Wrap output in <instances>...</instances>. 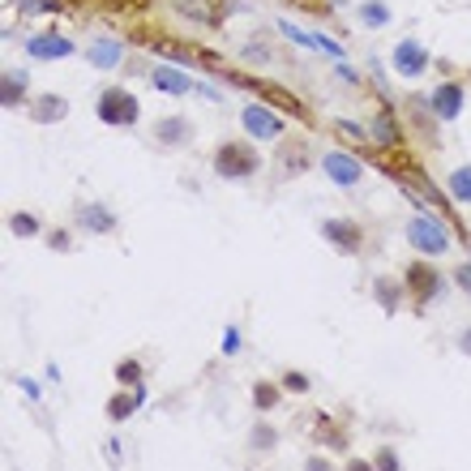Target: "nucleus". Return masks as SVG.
Returning <instances> with one entry per match:
<instances>
[{
  "mask_svg": "<svg viewBox=\"0 0 471 471\" xmlns=\"http://www.w3.org/2000/svg\"><path fill=\"white\" fill-rule=\"evenodd\" d=\"M215 78H227L232 86H244V90H253V95L261 98L266 107H275L278 116H292V120H300V124H309V120H313V112H309V103H304L300 95H292L287 86H278V81L253 78V73H240V69H227V64L218 69Z\"/></svg>",
  "mask_w": 471,
  "mask_h": 471,
  "instance_id": "f257e3e1",
  "label": "nucleus"
},
{
  "mask_svg": "<svg viewBox=\"0 0 471 471\" xmlns=\"http://www.w3.org/2000/svg\"><path fill=\"white\" fill-rule=\"evenodd\" d=\"M407 244L415 249V257H429V261H437V257H446L454 249L450 223L437 215V210H415V215L407 218Z\"/></svg>",
  "mask_w": 471,
  "mask_h": 471,
  "instance_id": "f03ea898",
  "label": "nucleus"
},
{
  "mask_svg": "<svg viewBox=\"0 0 471 471\" xmlns=\"http://www.w3.org/2000/svg\"><path fill=\"white\" fill-rule=\"evenodd\" d=\"M210 167L218 180H253L261 172V155H257L253 138H227L215 146Z\"/></svg>",
  "mask_w": 471,
  "mask_h": 471,
  "instance_id": "7ed1b4c3",
  "label": "nucleus"
},
{
  "mask_svg": "<svg viewBox=\"0 0 471 471\" xmlns=\"http://www.w3.org/2000/svg\"><path fill=\"white\" fill-rule=\"evenodd\" d=\"M133 43H141V47H150V52H158V56L167 60H180V64H197V69H206V73H218L223 69V60L215 56V52H206V47H197V43H184V39H172V35H146V30H133L129 35Z\"/></svg>",
  "mask_w": 471,
  "mask_h": 471,
  "instance_id": "20e7f679",
  "label": "nucleus"
},
{
  "mask_svg": "<svg viewBox=\"0 0 471 471\" xmlns=\"http://www.w3.org/2000/svg\"><path fill=\"white\" fill-rule=\"evenodd\" d=\"M403 287H407V300L424 313L432 300L446 292V275H441V266L429 261V257H412V261L403 266Z\"/></svg>",
  "mask_w": 471,
  "mask_h": 471,
  "instance_id": "39448f33",
  "label": "nucleus"
},
{
  "mask_svg": "<svg viewBox=\"0 0 471 471\" xmlns=\"http://www.w3.org/2000/svg\"><path fill=\"white\" fill-rule=\"evenodd\" d=\"M95 116L107 124V129H133L141 120V98L133 90H124V86H107V90H98L95 98Z\"/></svg>",
  "mask_w": 471,
  "mask_h": 471,
  "instance_id": "423d86ee",
  "label": "nucleus"
},
{
  "mask_svg": "<svg viewBox=\"0 0 471 471\" xmlns=\"http://www.w3.org/2000/svg\"><path fill=\"white\" fill-rule=\"evenodd\" d=\"M321 240L330 244L334 253H343V257H360L364 249H369V227L360 223V218L352 215H330V218H321Z\"/></svg>",
  "mask_w": 471,
  "mask_h": 471,
  "instance_id": "0eeeda50",
  "label": "nucleus"
},
{
  "mask_svg": "<svg viewBox=\"0 0 471 471\" xmlns=\"http://www.w3.org/2000/svg\"><path fill=\"white\" fill-rule=\"evenodd\" d=\"M275 163H278V176L283 180H295L304 172L317 167V155H313V141L304 133H287L283 141H275Z\"/></svg>",
  "mask_w": 471,
  "mask_h": 471,
  "instance_id": "6e6552de",
  "label": "nucleus"
},
{
  "mask_svg": "<svg viewBox=\"0 0 471 471\" xmlns=\"http://www.w3.org/2000/svg\"><path fill=\"white\" fill-rule=\"evenodd\" d=\"M364 158L355 155V150H321V172H326V180L330 184H338V189H355L360 180H364Z\"/></svg>",
  "mask_w": 471,
  "mask_h": 471,
  "instance_id": "1a4fd4ad",
  "label": "nucleus"
},
{
  "mask_svg": "<svg viewBox=\"0 0 471 471\" xmlns=\"http://www.w3.org/2000/svg\"><path fill=\"white\" fill-rule=\"evenodd\" d=\"M390 64H394L398 78L415 81V78H424V73L432 69V56H429V47H424L420 39H398L394 43V52H390Z\"/></svg>",
  "mask_w": 471,
  "mask_h": 471,
  "instance_id": "9d476101",
  "label": "nucleus"
},
{
  "mask_svg": "<svg viewBox=\"0 0 471 471\" xmlns=\"http://www.w3.org/2000/svg\"><path fill=\"white\" fill-rule=\"evenodd\" d=\"M240 124H244V133H253V141H283V133H287L283 116L275 107H266V103H249L240 112Z\"/></svg>",
  "mask_w": 471,
  "mask_h": 471,
  "instance_id": "9b49d317",
  "label": "nucleus"
},
{
  "mask_svg": "<svg viewBox=\"0 0 471 471\" xmlns=\"http://www.w3.org/2000/svg\"><path fill=\"white\" fill-rule=\"evenodd\" d=\"M197 138V124L189 116H158L150 120V141L163 146V150H184V146H193Z\"/></svg>",
  "mask_w": 471,
  "mask_h": 471,
  "instance_id": "f8f14e48",
  "label": "nucleus"
},
{
  "mask_svg": "<svg viewBox=\"0 0 471 471\" xmlns=\"http://www.w3.org/2000/svg\"><path fill=\"white\" fill-rule=\"evenodd\" d=\"M463 107H467V90H463V81H441V86L429 95V112L441 120V124H454V120L463 116Z\"/></svg>",
  "mask_w": 471,
  "mask_h": 471,
  "instance_id": "ddd939ff",
  "label": "nucleus"
},
{
  "mask_svg": "<svg viewBox=\"0 0 471 471\" xmlns=\"http://www.w3.org/2000/svg\"><path fill=\"white\" fill-rule=\"evenodd\" d=\"M167 4H172V13L197 21V26H223V18H227V0H167Z\"/></svg>",
  "mask_w": 471,
  "mask_h": 471,
  "instance_id": "4468645a",
  "label": "nucleus"
},
{
  "mask_svg": "<svg viewBox=\"0 0 471 471\" xmlns=\"http://www.w3.org/2000/svg\"><path fill=\"white\" fill-rule=\"evenodd\" d=\"M369 133H373L377 150H403V146H407V129H403V120L394 116L390 107H381V112L369 120Z\"/></svg>",
  "mask_w": 471,
  "mask_h": 471,
  "instance_id": "2eb2a0df",
  "label": "nucleus"
},
{
  "mask_svg": "<svg viewBox=\"0 0 471 471\" xmlns=\"http://www.w3.org/2000/svg\"><path fill=\"white\" fill-rule=\"evenodd\" d=\"M73 52H78V43L56 35V30H39V35L26 39V56L30 60H69Z\"/></svg>",
  "mask_w": 471,
  "mask_h": 471,
  "instance_id": "dca6fc26",
  "label": "nucleus"
},
{
  "mask_svg": "<svg viewBox=\"0 0 471 471\" xmlns=\"http://www.w3.org/2000/svg\"><path fill=\"white\" fill-rule=\"evenodd\" d=\"M73 218H78L81 232H90V236H107V232H116V227H120V218L112 215L103 201H78Z\"/></svg>",
  "mask_w": 471,
  "mask_h": 471,
  "instance_id": "f3484780",
  "label": "nucleus"
},
{
  "mask_svg": "<svg viewBox=\"0 0 471 471\" xmlns=\"http://www.w3.org/2000/svg\"><path fill=\"white\" fill-rule=\"evenodd\" d=\"M146 394H150V390H146V381L133 386V390H116L107 403H103V415H107L112 424H124L129 415H138V407L146 403Z\"/></svg>",
  "mask_w": 471,
  "mask_h": 471,
  "instance_id": "a211bd4d",
  "label": "nucleus"
},
{
  "mask_svg": "<svg viewBox=\"0 0 471 471\" xmlns=\"http://www.w3.org/2000/svg\"><path fill=\"white\" fill-rule=\"evenodd\" d=\"M150 86L163 90V95H193L197 90V81L184 69H176V64H155L150 69Z\"/></svg>",
  "mask_w": 471,
  "mask_h": 471,
  "instance_id": "6ab92c4d",
  "label": "nucleus"
},
{
  "mask_svg": "<svg viewBox=\"0 0 471 471\" xmlns=\"http://www.w3.org/2000/svg\"><path fill=\"white\" fill-rule=\"evenodd\" d=\"M26 112H30L35 124H60V120L69 116V98L56 95V90H47V95L30 98V107H26Z\"/></svg>",
  "mask_w": 471,
  "mask_h": 471,
  "instance_id": "aec40b11",
  "label": "nucleus"
},
{
  "mask_svg": "<svg viewBox=\"0 0 471 471\" xmlns=\"http://www.w3.org/2000/svg\"><path fill=\"white\" fill-rule=\"evenodd\" d=\"M313 429H317V441H321L326 450L347 454V446H352V432H347V424H343V420H334V415H317Z\"/></svg>",
  "mask_w": 471,
  "mask_h": 471,
  "instance_id": "412c9836",
  "label": "nucleus"
},
{
  "mask_svg": "<svg viewBox=\"0 0 471 471\" xmlns=\"http://www.w3.org/2000/svg\"><path fill=\"white\" fill-rule=\"evenodd\" d=\"M0 103H4V112L30 107V98H26V69H4V78H0Z\"/></svg>",
  "mask_w": 471,
  "mask_h": 471,
  "instance_id": "4be33fe9",
  "label": "nucleus"
},
{
  "mask_svg": "<svg viewBox=\"0 0 471 471\" xmlns=\"http://www.w3.org/2000/svg\"><path fill=\"white\" fill-rule=\"evenodd\" d=\"M403 295H407L403 278H398V283H394L390 275H377V278H373V300H377V309H381V313H398Z\"/></svg>",
  "mask_w": 471,
  "mask_h": 471,
  "instance_id": "5701e85b",
  "label": "nucleus"
},
{
  "mask_svg": "<svg viewBox=\"0 0 471 471\" xmlns=\"http://www.w3.org/2000/svg\"><path fill=\"white\" fill-rule=\"evenodd\" d=\"M86 60H90L95 69H116L120 60H124V43H120V39H95V43H86Z\"/></svg>",
  "mask_w": 471,
  "mask_h": 471,
  "instance_id": "b1692460",
  "label": "nucleus"
},
{
  "mask_svg": "<svg viewBox=\"0 0 471 471\" xmlns=\"http://www.w3.org/2000/svg\"><path fill=\"white\" fill-rule=\"evenodd\" d=\"M330 129H334V138H343L347 146H355V150H377V146H373V133H369V124H355V120L334 116Z\"/></svg>",
  "mask_w": 471,
  "mask_h": 471,
  "instance_id": "393cba45",
  "label": "nucleus"
},
{
  "mask_svg": "<svg viewBox=\"0 0 471 471\" xmlns=\"http://www.w3.org/2000/svg\"><path fill=\"white\" fill-rule=\"evenodd\" d=\"M283 386H278V381H270V377H257L253 381V407H257V415H270L278 407V403H283Z\"/></svg>",
  "mask_w": 471,
  "mask_h": 471,
  "instance_id": "a878e982",
  "label": "nucleus"
},
{
  "mask_svg": "<svg viewBox=\"0 0 471 471\" xmlns=\"http://www.w3.org/2000/svg\"><path fill=\"white\" fill-rule=\"evenodd\" d=\"M390 4L386 0H364V4H355V21L360 26H369V30H386L390 26Z\"/></svg>",
  "mask_w": 471,
  "mask_h": 471,
  "instance_id": "bb28decb",
  "label": "nucleus"
},
{
  "mask_svg": "<svg viewBox=\"0 0 471 471\" xmlns=\"http://www.w3.org/2000/svg\"><path fill=\"white\" fill-rule=\"evenodd\" d=\"M275 446H278V429L266 420V415H261L253 429H249V450H253V454H270Z\"/></svg>",
  "mask_w": 471,
  "mask_h": 471,
  "instance_id": "cd10ccee",
  "label": "nucleus"
},
{
  "mask_svg": "<svg viewBox=\"0 0 471 471\" xmlns=\"http://www.w3.org/2000/svg\"><path fill=\"white\" fill-rule=\"evenodd\" d=\"M112 377H116V386H141L146 381V369H141L138 355H124V360H116V369H112Z\"/></svg>",
  "mask_w": 471,
  "mask_h": 471,
  "instance_id": "c85d7f7f",
  "label": "nucleus"
},
{
  "mask_svg": "<svg viewBox=\"0 0 471 471\" xmlns=\"http://www.w3.org/2000/svg\"><path fill=\"white\" fill-rule=\"evenodd\" d=\"M446 184H450V197L458 201V206H471V163H463V167H454Z\"/></svg>",
  "mask_w": 471,
  "mask_h": 471,
  "instance_id": "c756f323",
  "label": "nucleus"
},
{
  "mask_svg": "<svg viewBox=\"0 0 471 471\" xmlns=\"http://www.w3.org/2000/svg\"><path fill=\"white\" fill-rule=\"evenodd\" d=\"M9 232L18 236V240H35V236H43V227L30 210H13V215H9Z\"/></svg>",
  "mask_w": 471,
  "mask_h": 471,
  "instance_id": "7c9ffc66",
  "label": "nucleus"
},
{
  "mask_svg": "<svg viewBox=\"0 0 471 471\" xmlns=\"http://www.w3.org/2000/svg\"><path fill=\"white\" fill-rule=\"evenodd\" d=\"M373 467L377 471H403V463H398V454H394L390 441H381V446L373 450Z\"/></svg>",
  "mask_w": 471,
  "mask_h": 471,
  "instance_id": "2f4dec72",
  "label": "nucleus"
},
{
  "mask_svg": "<svg viewBox=\"0 0 471 471\" xmlns=\"http://www.w3.org/2000/svg\"><path fill=\"white\" fill-rule=\"evenodd\" d=\"M278 386H283L287 394H309V390H313V381L300 373V369H287V373L278 377Z\"/></svg>",
  "mask_w": 471,
  "mask_h": 471,
  "instance_id": "473e14b6",
  "label": "nucleus"
},
{
  "mask_svg": "<svg viewBox=\"0 0 471 471\" xmlns=\"http://www.w3.org/2000/svg\"><path fill=\"white\" fill-rule=\"evenodd\" d=\"M454 287L471 300V261H458V266H454Z\"/></svg>",
  "mask_w": 471,
  "mask_h": 471,
  "instance_id": "72a5a7b5",
  "label": "nucleus"
},
{
  "mask_svg": "<svg viewBox=\"0 0 471 471\" xmlns=\"http://www.w3.org/2000/svg\"><path fill=\"white\" fill-rule=\"evenodd\" d=\"M47 244H52L56 253H69V249H73V240H69V232H64V227H52V232H47Z\"/></svg>",
  "mask_w": 471,
  "mask_h": 471,
  "instance_id": "f704fd0d",
  "label": "nucleus"
},
{
  "mask_svg": "<svg viewBox=\"0 0 471 471\" xmlns=\"http://www.w3.org/2000/svg\"><path fill=\"white\" fill-rule=\"evenodd\" d=\"M240 56L249 60V64H253V60L266 64V60H270V47H266V43H244V52H240Z\"/></svg>",
  "mask_w": 471,
  "mask_h": 471,
  "instance_id": "c9c22d12",
  "label": "nucleus"
},
{
  "mask_svg": "<svg viewBox=\"0 0 471 471\" xmlns=\"http://www.w3.org/2000/svg\"><path fill=\"white\" fill-rule=\"evenodd\" d=\"M236 352H240V330L227 326V330H223V355H236Z\"/></svg>",
  "mask_w": 471,
  "mask_h": 471,
  "instance_id": "e433bc0d",
  "label": "nucleus"
},
{
  "mask_svg": "<svg viewBox=\"0 0 471 471\" xmlns=\"http://www.w3.org/2000/svg\"><path fill=\"white\" fill-rule=\"evenodd\" d=\"M304 471H334V463L326 454H309V458H304Z\"/></svg>",
  "mask_w": 471,
  "mask_h": 471,
  "instance_id": "4c0bfd02",
  "label": "nucleus"
},
{
  "mask_svg": "<svg viewBox=\"0 0 471 471\" xmlns=\"http://www.w3.org/2000/svg\"><path fill=\"white\" fill-rule=\"evenodd\" d=\"M343 471H377V467H373V458H355L352 454V458L343 463Z\"/></svg>",
  "mask_w": 471,
  "mask_h": 471,
  "instance_id": "58836bf2",
  "label": "nucleus"
},
{
  "mask_svg": "<svg viewBox=\"0 0 471 471\" xmlns=\"http://www.w3.org/2000/svg\"><path fill=\"white\" fill-rule=\"evenodd\" d=\"M458 352L471 355V326H463V330H458Z\"/></svg>",
  "mask_w": 471,
  "mask_h": 471,
  "instance_id": "ea45409f",
  "label": "nucleus"
},
{
  "mask_svg": "<svg viewBox=\"0 0 471 471\" xmlns=\"http://www.w3.org/2000/svg\"><path fill=\"white\" fill-rule=\"evenodd\" d=\"M18 386H21V390H26V394H30V398H39V386H35L30 377H18Z\"/></svg>",
  "mask_w": 471,
  "mask_h": 471,
  "instance_id": "a19ab883",
  "label": "nucleus"
}]
</instances>
